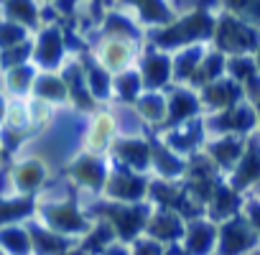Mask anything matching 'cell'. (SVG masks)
<instances>
[{"instance_id":"6da1fadb","label":"cell","mask_w":260,"mask_h":255,"mask_svg":"<svg viewBox=\"0 0 260 255\" xmlns=\"http://www.w3.org/2000/svg\"><path fill=\"white\" fill-rule=\"evenodd\" d=\"M214 23H217V16H214L212 6H197L189 13L176 16L174 23L146 31V39L151 46L171 54V51H179V49H186L194 44H212Z\"/></svg>"},{"instance_id":"7a4b0ae2","label":"cell","mask_w":260,"mask_h":255,"mask_svg":"<svg viewBox=\"0 0 260 255\" xmlns=\"http://www.w3.org/2000/svg\"><path fill=\"white\" fill-rule=\"evenodd\" d=\"M89 217H100L102 222H107L117 240L130 245L136 242L138 235L143 232L146 235V225L153 214V204H146V202H138V204H122V202H97L92 209H87Z\"/></svg>"},{"instance_id":"3957f363","label":"cell","mask_w":260,"mask_h":255,"mask_svg":"<svg viewBox=\"0 0 260 255\" xmlns=\"http://www.w3.org/2000/svg\"><path fill=\"white\" fill-rule=\"evenodd\" d=\"M212 49L222 51L224 56H240V54H257L260 51V31L250 23L240 21L237 16L219 11L212 36Z\"/></svg>"},{"instance_id":"277c9868","label":"cell","mask_w":260,"mask_h":255,"mask_svg":"<svg viewBox=\"0 0 260 255\" xmlns=\"http://www.w3.org/2000/svg\"><path fill=\"white\" fill-rule=\"evenodd\" d=\"M222 174L224 171L204 151H199V153H194V156L186 158V171H184L181 181H184L186 192L191 194V199L197 204L207 207V202L212 199L214 189L222 184Z\"/></svg>"},{"instance_id":"5b68a950","label":"cell","mask_w":260,"mask_h":255,"mask_svg":"<svg viewBox=\"0 0 260 255\" xmlns=\"http://www.w3.org/2000/svg\"><path fill=\"white\" fill-rule=\"evenodd\" d=\"M204 125H207V133L214 136H252L257 133V110L252 102L242 100L222 112H209L204 115Z\"/></svg>"},{"instance_id":"8992f818","label":"cell","mask_w":260,"mask_h":255,"mask_svg":"<svg viewBox=\"0 0 260 255\" xmlns=\"http://www.w3.org/2000/svg\"><path fill=\"white\" fill-rule=\"evenodd\" d=\"M260 250V237L245 212L219 222V237H217V252L214 255H252Z\"/></svg>"},{"instance_id":"52a82bcc","label":"cell","mask_w":260,"mask_h":255,"mask_svg":"<svg viewBox=\"0 0 260 255\" xmlns=\"http://www.w3.org/2000/svg\"><path fill=\"white\" fill-rule=\"evenodd\" d=\"M148 189H151V179L146 174H138L127 166L115 164L105 184V197L122 204H138V202H146Z\"/></svg>"},{"instance_id":"ba28073f","label":"cell","mask_w":260,"mask_h":255,"mask_svg":"<svg viewBox=\"0 0 260 255\" xmlns=\"http://www.w3.org/2000/svg\"><path fill=\"white\" fill-rule=\"evenodd\" d=\"M138 72L146 89H169L174 84V56L146 44L143 54L138 56Z\"/></svg>"},{"instance_id":"9c48e42d","label":"cell","mask_w":260,"mask_h":255,"mask_svg":"<svg viewBox=\"0 0 260 255\" xmlns=\"http://www.w3.org/2000/svg\"><path fill=\"white\" fill-rule=\"evenodd\" d=\"M166 100H169V112H166V122L153 133H164V131H171V128H179L194 117H199L204 110H202V102H199V92L191 89L189 84H176V87H169L166 89Z\"/></svg>"},{"instance_id":"30bf717a","label":"cell","mask_w":260,"mask_h":255,"mask_svg":"<svg viewBox=\"0 0 260 255\" xmlns=\"http://www.w3.org/2000/svg\"><path fill=\"white\" fill-rule=\"evenodd\" d=\"M110 153L117 166H127L138 174H146L153 169V156H151V138L143 136H117L110 146Z\"/></svg>"},{"instance_id":"8fae6325","label":"cell","mask_w":260,"mask_h":255,"mask_svg":"<svg viewBox=\"0 0 260 255\" xmlns=\"http://www.w3.org/2000/svg\"><path fill=\"white\" fill-rule=\"evenodd\" d=\"M174 153L189 158L194 153H199L207 143V125H204V115L179 125V128H171V131H164V133H156Z\"/></svg>"},{"instance_id":"7c38bea8","label":"cell","mask_w":260,"mask_h":255,"mask_svg":"<svg viewBox=\"0 0 260 255\" xmlns=\"http://www.w3.org/2000/svg\"><path fill=\"white\" fill-rule=\"evenodd\" d=\"M227 179H230L227 184L235 192H240V194H245L247 189H252V186L260 184V133L247 136L245 153L237 161V166L227 174Z\"/></svg>"},{"instance_id":"4fadbf2b","label":"cell","mask_w":260,"mask_h":255,"mask_svg":"<svg viewBox=\"0 0 260 255\" xmlns=\"http://www.w3.org/2000/svg\"><path fill=\"white\" fill-rule=\"evenodd\" d=\"M197 92H199V102H202L204 115H209V112H222V110H227V107H232V105H237V102L245 100L242 87H240L232 77H227V74H224L222 79H217V82H212V84L197 89Z\"/></svg>"},{"instance_id":"5bb4252c","label":"cell","mask_w":260,"mask_h":255,"mask_svg":"<svg viewBox=\"0 0 260 255\" xmlns=\"http://www.w3.org/2000/svg\"><path fill=\"white\" fill-rule=\"evenodd\" d=\"M217 237H219L217 222H212L209 217H194V219L186 222L181 247L189 255H214L217 252Z\"/></svg>"},{"instance_id":"9a60e30c","label":"cell","mask_w":260,"mask_h":255,"mask_svg":"<svg viewBox=\"0 0 260 255\" xmlns=\"http://www.w3.org/2000/svg\"><path fill=\"white\" fill-rule=\"evenodd\" d=\"M136 41H125V39H105L102 36V41H100V46H94V59L105 67V69H110L112 74H117V72H125V69H130L133 67V61H136V56H141L138 51H136Z\"/></svg>"},{"instance_id":"2e32d148","label":"cell","mask_w":260,"mask_h":255,"mask_svg":"<svg viewBox=\"0 0 260 255\" xmlns=\"http://www.w3.org/2000/svg\"><path fill=\"white\" fill-rule=\"evenodd\" d=\"M186 232V219L171 209H153L148 225H146V237L156 240L158 245H179Z\"/></svg>"},{"instance_id":"e0dca14e","label":"cell","mask_w":260,"mask_h":255,"mask_svg":"<svg viewBox=\"0 0 260 255\" xmlns=\"http://www.w3.org/2000/svg\"><path fill=\"white\" fill-rule=\"evenodd\" d=\"M245 143H247V138H242V136H214L212 141L204 143V153H207L224 174H230V171L237 166V161L242 158Z\"/></svg>"},{"instance_id":"ac0fdd59","label":"cell","mask_w":260,"mask_h":255,"mask_svg":"<svg viewBox=\"0 0 260 255\" xmlns=\"http://www.w3.org/2000/svg\"><path fill=\"white\" fill-rule=\"evenodd\" d=\"M122 6H130L138 16V23L151 31V28H161L176 21V11L166 3V0H120Z\"/></svg>"},{"instance_id":"d6986e66","label":"cell","mask_w":260,"mask_h":255,"mask_svg":"<svg viewBox=\"0 0 260 255\" xmlns=\"http://www.w3.org/2000/svg\"><path fill=\"white\" fill-rule=\"evenodd\" d=\"M72 176H74L77 184L87 186L89 192H105V184H107V176H110V166L102 161V156L87 153V156H79L74 161Z\"/></svg>"},{"instance_id":"ffe728a7","label":"cell","mask_w":260,"mask_h":255,"mask_svg":"<svg viewBox=\"0 0 260 255\" xmlns=\"http://www.w3.org/2000/svg\"><path fill=\"white\" fill-rule=\"evenodd\" d=\"M133 110L143 125H151L148 131H158L166 122V112H169L166 89H143L141 97L133 102Z\"/></svg>"},{"instance_id":"44dd1931","label":"cell","mask_w":260,"mask_h":255,"mask_svg":"<svg viewBox=\"0 0 260 255\" xmlns=\"http://www.w3.org/2000/svg\"><path fill=\"white\" fill-rule=\"evenodd\" d=\"M242 207H245V199H242V194L240 192H235L230 184H219L217 189H214V194H212V199L207 202V217L212 219V222H224V219H230V217H235V214H240L242 212Z\"/></svg>"},{"instance_id":"7402d4cb","label":"cell","mask_w":260,"mask_h":255,"mask_svg":"<svg viewBox=\"0 0 260 255\" xmlns=\"http://www.w3.org/2000/svg\"><path fill=\"white\" fill-rule=\"evenodd\" d=\"M82 67H84V79H87V87H89V92H92V97L97 100V102H107L110 97H112V72L110 69H105L97 59H94V54L87 49L84 54H82Z\"/></svg>"},{"instance_id":"603a6c76","label":"cell","mask_w":260,"mask_h":255,"mask_svg":"<svg viewBox=\"0 0 260 255\" xmlns=\"http://www.w3.org/2000/svg\"><path fill=\"white\" fill-rule=\"evenodd\" d=\"M151 133V156H153V169L158 171V179H181L186 171V158L174 153L153 131Z\"/></svg>"},{"instance_id":"cb8c5ba5","label":"cell","mask_w":260,"mask_h":255,"mask_svg":"<svg viewBox=\"0 0 260 255\" xmlns=\"http://www.w3.org/2000/svg\"><path fill=\"white\" fill-rule=\"evenodd\" d=\"M115 141V117L110 112H94L89 128H87V153L102 156L110 151Z\"/></svg>"},{"instance_id":"d4e9b609","label":"cell","mask_w":260,"mask_h":255,"mask_svg":"<svg viewBox=\"0 0 260 255\" xmlns=\"http://www.w3.org/2000/svg\"><path fill=\"white\" fill-rule=\"evenodd\" d=\"M100 23H102L100 36H105V39H125V41H136L138 44L146 36L143 34V26L138 21H130L122 13H117V11H107Z\"/></svg>"},{"instance_id":"484cf974","label":"cell","mask_w":260,"mask_h":255,"mask_svg":"<svg viewBox=\"0 0 260 255\" xmlns=\"http://www.w3.org/2000/svg\"><path fill=\"white\" fill-rule=\"evenodd\" d=\"M64 82H67V89H69L72 102H74L79 110H84V112H94V110H97V100L92 97V92H89V87H87L82 61L69 64V72L64 74Z\"/></svg>"},{"instance_id":"4316f807","label":"cell","mask_w":260,"mask_h":255,"mask_svg":"<svg viewBox=\"0 0 260 255\" xmlns=\"http://www.w3.org/2000/svg\"><path fill=\"white\" fill-rule=\"evenodd\" d=\"M224 74H227V56H224L222 51H217V49H209V51L204 54L199 69H197L194 77L189 79V87H191V89H202V87H207V84L222 79Z\"/></svg>"},{"instance_id":"83f0119b","label":"cell","mask_w":260,"mask_h":255,"mask_svg":"<svg viewBox=\"0 0 260 255\" xmlns=\"http://www.w3.org/2000/svg\"><path fill=\"white\" fill-rule=\"evenodd\" d=\"M207 51H209L207 44H194V46L174 51V82L176 84H189V79L199 69V64H202Z\"/></svg>"},{"instance_id":"f1b7e54d","label":"cell","mask_w":260,"mask_h":255,"mask_svg":"<svg viewBox=\"0 0 260 255\" xmlns=\"http://www.w3.org/2000/svg\"><path fill=\"white\" fill-rule=\"evenodd\" d=\"M64 51H67L64 34H61L56 26H49V28L41 34V41H39V49H36L39 61H41L46 69H54L56 64H61Z\"/></svg>"},{"instance_id":"f546056e","label":"cell","mask_w":260,"mask_h":255,"mask_svg":"<svg viewBox=\"0 0 260 255\" xmlns=\"http://www.w3.org/2000/svg\"><path fill=\"white\" fill-rule=\"evenodd\" d=\"M143 79H141V72L138 67H130L125 72H117L112 77V97L120 100V105H133L141 92H143Z\"/></svg>"},{"instance_id":"4dcf8cb0","label":"cell","mask_w":260,"mask_h":255,"mask_svg":"<svg viewBox=\"0 0 260 255\" xmlns=\"http://www.w3.org/2000/svg\"><path fill=\"white\" fill-rule=\"evenodd\" d=\"M219 6L222 11L237 16L240 21L260 31V0H219Z\"/></svg>"},{"instance_id":"1f68e13d","label":"cell","mask_w":260,"mask_h":255,"mask_svg":"<svg viewBox=\"0 0 260 255\" xmlns=\"http://www.w3.org/2000/svg\"><path fill=\"white\" fill-rule=\"evenodd\" d=\"M39 94L41 97H49V100H59V102H64L67 97H69V89H67V82H64V77H44L41 82H39Z\"/></svg>"},{"instance_id":"d6a6232c","label":"cell","mask_w":260,"mask_h":255,"mask_svg":"<svg viewBox=\"0 0 260 255\" xmlns=\"http://www.w3.org/2000/svg\"><path fill=\"white\" fill-rule=\"evenodd\" d=\"M8 13L21 23H36V18H39L34 0H8Z\"/></svg>"},{"instance_id":"836d02e7","label":"cell","mask_w":260,"mask_h":255,"mask_svg":"<svg viewBox=\"0 0 260 255\" xmlns=\"http://www.w3.org/2000/svg\"><path fill=\"white\" fill-rule=\"evenodd\" d=\"M164 245H158L151 237H138L136 242H130V255H164Z\"/></svg>"},{"instance_id":"e575fe53","label":"cell","mask_w":260,"mask_h":255,"mask_svg":"<svg viewBox=\"0 0 260 255\" xmlns=\"http://www.w3.org/2000/svg\"><path fill=\"white\" fill-rule=\"evenodd\" d=\"M242 212H245V217L250 219V225L255 227V232H257V237H260V197H257V199L245 202Z\"/></svg>"},{"instance_id":"d590c367","label":"cell","mask_w":260,"mask_h":255,"mask_svg":"<svg viewBox=\"0 0 260 255\" xmlns=\"http://www.w3.org/2000/svg\"><path fill=\"white\" fill-rule=\"evenodd\" d=\"M21 39H23V31L18 26H13V23H8L6 28H0V41L6 44V49L16 46V41H21Z\"/></svg>"},{"instance_id":"8d00e7d4","label":"cell","mask_w":260,"mask_h":255,"mask_svg":"<svg viewBox=\"0 0 260 255\" xmlns=\"http://www.w3.org/2000/svg\"><path fill=\"white\" fill-rule=\"evenodd\" d=\"M100 255H130V245H125V242H115V245H110L107 250H102Z\"/></svg>"},{"instance_id":"74e56055","label":"cell","mask_w":260,"mask_h":255,"mask_svg":"<svg viewBox=\"0 0 260 255\" xmlns=\"http://www.w3.org/2000/svg\"><path fill=\"white\" fill-rule=\"evenodd\" d=\"M164 255H189V252H186V250L181 247V242H179V245H169V247L164 250Z\"/></svg>"},{"instance_id":"f35d334b","label":"cell","mask_w":260,"mask_h":255,"mask_svg":"<svg viewBox=\"0 0 260 255\" xmlns=\"http://www.w3.org/2000/svg\"><path fill=\"white\" fill-rule=\"evenodd\" d=\"M252 105H255V110H257V133H260V100L252 102Z\"/></svg>"},{"instance_id":"ab89813d","label":"cell","mask_w":260,"mask_h":255,"mask_svg":"<svg viewBox=\"0 0 260 255\" xmlns=\"http://www.w3.org/2000/svg\"><path fill=\"white\" fill-rule=\"evenodd\" d=\"M92 3H94V6H110L112 0H92Z\"/></svg>"},{"instance_id":"60d3db41","label":"cell","mask_w":260,"mask_h":255,"mask_svg":"<svg viewBox=\"0 0 260 255\" xmlns=\"http://www.w3.org/2000/svg\"><path fill=\"white\" fill-rule=\"evenodd\" d=\"M255 61H257V72H260V51L255 54Z\"/></svg>"},{"instance_id":"b9f144b4","label":"cell","mask_w":260,"mask_h":255,"mask_svg":"<svg viewBox=\"0 0 260 255\" xmlns=\"http://www.w3.org/2000/svg\"><path fill=\"white\" fill-rule=\"evenodd\" d=\"M252 255H260V250H255V252H252Z\"/></svg>"},{"instance_id":"7bdbcfd3","label":"cell","mask_w":260,"mask_h":255,"mask_svg":"<svg viewBox=\"0 0 260 255\" xmlns=\"http://www.w3.org/2000/svg\"><path fill=\"white\" fill-rule=\"evenodd\" d=\"M257 197H260V194H257Z\"/></svg>"}]
</instances>
